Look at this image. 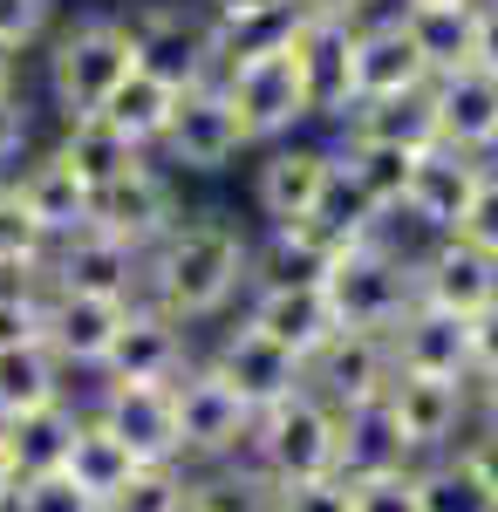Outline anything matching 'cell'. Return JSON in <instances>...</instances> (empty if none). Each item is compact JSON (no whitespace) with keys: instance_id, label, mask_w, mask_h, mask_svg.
<instances>
[{"instance_id":"obj_1","label":"cell","mask_w":498,"mask_h":512,"mask_svg":"<svg viewBox=\"0 0 498 512\" xmlns=\"http://www.w3.org/2000/svg\"><path fill=\"white\" fill-rule=\"evenodd\" d=\"M253 287V233L226 212H185L171 233L144 246V294L185 328L226 321Z\"/></svg>"},{"instance_id":"obj_2","label":"cell","mask_w":498,"mask_h":512,"mask_svg":"<svg viewBox=\"0 0 498 512\" xmlns=\"http://www.w3.org/2000/svg\"><path fill=\"white\" fill-rule=\"evenodd\" d=\"M130 69H137V41H130V14H116V7L55 21V35L41 41V96L55 123L103 110L130 82Z\"/></svg>"},{"instance_id":"obj_3","label":"cell","mask_w":498,"mask_h":512,"mask_svg":"<svg viewBox=\"0 0 498 512\" xmlns=\"http://www.w3.org/2000/svg\"><path fill=\"white\" fill-rule=\"evenodd\" d=\"M417 246L396 219H383L376 233L348 239L342 260L328 267V301H335V315L342 328H369V335H389L396 321L417 308Z\"/></svg>"},{"instance_id":"obj_4","label":"cell","mask_w":498,"mask_h":512,"mask_svg":"<svg viewBox=\"0 0 498 512\" xmlns=\"http://www.w3.org/2000/svg\"><path fill=\"white\" fill-rule=\"evenodd\" d=\"M335 437H342L335 403L307 383V390L253 410V431H246V451H239V458L267 478V485H294V478L335 472Z\"/></svg>"},{"instance_id":"obj_5","label":"cell","mask_w":498,"mask_h":512,"mask_svg":"<svg viewBox=\"0 0 498 512\" xmlns=\"http://www.w3.org/2000/svg\"><path fill=\"white\" fill-rule=\"evenodd\" d=\"M212 82L226 89V103L239 110L246 137H253V151H260V144H280V137H294V130H314V123H307L301 69H294V35L280 41V48L226 55Z\"/></svg>"},{"instance_id":"obj_6","label":"cell","mask_w":498,"mask_h":512,"mask_svg":"<svg viewBox=\"0 0 498 512\" xmlns=\"http://www.w3.org/2000/svg\"><path fill=\"white\" fill-rule=\"evenodd\" d=\"M335 192V137H314V130H294L280 144H260L253 151V219L260 226H301L314 219Z\"/></svg>"},{"instance_id":"obj_7","label":"cell","mask_w":498,"mask_h":512,"mask_svg":"<svg viewBox=\"0 0 498 512\" xmlns=\"http://www.w3.org/2000/svg\"><path fill=\"white\" fill-rule=\"evenodd\" d=\"M130 41H137V69L171 89H198L219 76V28L198 0H137Z\"/></svg>"},{"instance_id":"obj_8","label":"cell","mask_w":498,"mask_h":512,"mask_svg":"<svg viewBox=\"0 0 498 512\" xmlns=\"http://www.w3.org/2000/svg\"><path fill=\"white\" fill-rule=\"evenodd\" d=\"M239 158H253V137H246L239 110L226 103V89H219V82L185 89L178 110H171L164 144H157V164L178 171V178H226Z\"/></svg>"},{"instance_id":"obj_9","label":"cell","mask_w":498,"mask_h":512,"mask_svg":"<svg viewBox=\"0 0 498 512\" xmlns=\"http://www.w3.org/2000/svg\"><path fill=\"white\" fill-rule=\"evenodd\" d=\"M294 69H301V89H307V123L335 137L348 123V110H355V21L301 7V21H294Z\"/></svg>"},{"instance_id":"obj_10","label":"cell","mask_w":498,"mask_h":512,"mask_svg":"<svg viewBox=\"0 0 498 512\" xmlns=\"http://www.w3.org/2000/svg\"><path fill=\"white\" fill-rule=\"evenodd\" d=\"M485 185V158L458 151V144H423L410 164V185H403V212L396 226L410 239H451L471 212V198Z\"/></svg>"},{"instance_id":"obj_11","label":"cell","mask_w":498,"mask_h":512,"mask_svg":"<svg viewBox=\"0 0 498 512\" xmlns=\"http://www.w3.org/2000/svg\"><path fill=\"white\" fill-rule=\"evenodd\" d=\"M89 410L137 465H185L178 383H103L89 396Z\"/></svg>"},{"instance_id":"obj_12","label":"cell","mask_w":498,"mask_h":512,"mask_svg":"<svg viewBox=\"0 0 498 512\" xmlns=\"http://www.w3.org/2000/svg\"><path fill=\"white\" fill-rule=\"evenodd\" d=\"M178 431H185V465H232L239 451H246V431H253V410L239 403L226 376L205 362H198L178 376Z\"/></svg>"},{"instance_id":"obj_13","label":"cell","mask_w":498,"mask_h":512,"mask_svg":"<svg viewBox=\"0 0 498 512\" xmlns=\"http://www.w3.org/2000/svg\"><path fill=\"white\" fill-rule=\"evenodd\" d=\"M185 212H192V205H185V178L164 171L157 158H144V164H130L123 178L96 185V212H89V219H96L103 233L130 239V246L144 253V246H157Z\"/></svg>"},{"instance_id":"obj_14","label":"cell","mask_w":498,"mask_h":512,"mask_svg":"<svg viewBox=\"0 0 498 512\" xmlns=\"http://www.w3.org/2000/svg\"><path fill=\"white\" fill-rule=\"evenodd\" d=\"M192 362H198V328H185L151 301H130V315L103 355V383H178Z\"/></svg>"},{"instance_id":"obj_15","label":"cell","mask_w":498,"mask_h":512,"mask_svg":"<svg viewBox=\"0 0 498 512\" xmlns=\"http://www.w3.org/2000/svg\"><path fill=\"white\" fill-rule=\"evenodd\" d=\"M383 396L417 465L437 458V451H458L464 431H471V376H410V369H396Z\"/></svg>"},{"instance_id":"obj_16","label":"cell","mask_w":498,"mask_h":512,"mask_svg":"<svg viewBox=\"0 0 498 512\" xmlns=\"http://www.w3.org/2000/svg\"><path fill=\"white\" fill-rule=\"evenodd\" d=\"M48 287H76V294H116V301H137L144 294V253L130 239L103 233L96 219L82 233H62L48 246V267H41Z\"/></svg>"},{"instance_id":"obj_17","label":"cell","mask_w":498,"mask_h":512,"mask_svg":"<svg viewBox=\"0 0 498 512\" xmlns=\"http://www.w3.org/2000/svg\"><path fill=\"white\" fill-rule=\"evenodd\" d=\"M205 362L239 390L246 410H267V403H280V396L307 390V362L301 355H287L280 342H267L260 328H246L239 315H232V328H219V342L205 349Z\"/></svg>"},{"instance_id":"obj_18","label":"cell","mask_w":498,"mask_h":512,"mask_svg":"<svg viewBox=\"0 0 498 512\" xmlns=\"http://www.w3.org/2000/svg\"><path fill=\"white\" fill-rule=\"evenodd\" d=\"M232 315L246 328H260L267 342H280L287 355H301V362H314L342 335V315H335L328 287H246V301Z\"/></svg>"},{"instance_id":"obj_19","label":"cell","mask_w":498,"mask_h":512,"mask_svg":"<svg viewBox=\"0 0 498 512\" xmlns=\"http://www.w3.org/2000/svg\"><path fill=\"white\" fill-rule=\"evenodd\" d=\"M430 89V62L403 28V7H383L369 21H355V103L369 96H417Z\"/></svg>"},{"instance_id":"obj_20","label":"cell","mask_w":498,"mask_h":512,"mask_svg":"<svg viewBox=\"0 0 498 512\" xmlns=\"http://www.w3.org/2000/svg\"><path fill=\"white\" fill-rule=\"evenodd\" d=\"M417 301L451 308V315H485L498 301V260H485L471 239H423L417 246Z\"/></svg>"},{"instance_id":"obj_21","label":"cell","mask_w":498,"mask_h":512,"mask_svg":"<svg viewBox=\"0 0 498 512\" xmlns=\"http://www.w3.org/2000/svg\"><path fill=\"white\" fill-rule=\"evenodd\" d=\"M7 185H14V198L28 205V219H35L48 239L82 233V226H89V212H96V185H89V178H82L55 144H41V151L21 164Z\"/></svg>"},{"instance_id":"obj_22","label":"cell","mask_w":498,"mask_h":512,"mask_svg":"<svg viewBox=\"0 0 498 512\" xmlns=\"http://www.w3.org/2000/svg\"><path fill=\"white\" fill-rule=\"evenodd\" d=\"M335 472L342 478H383V472H410V444H403V424L389 410V396H362V403H342L335 410Z\"/></svg>"},{"instance_id":"obj_23","label":"cell","mask_w":498,"mask_h":512,"mask_svg":"<svg viewBox=\"0 0 498 512\" xmlns=\"http://www.w3.org/2000/svg\"><path fill=\"white\" fill-rule=\"evenodd\" d=\"M430 117H437V144H458V151H478L492 144L498 130V76L485 62H464L451 76H430Z\"/></svg>"},{"instance_id":"obj_24","label":"cell","mask_w":498,"mask_h":512,"mask_svg":"<svg viewBox=\"0 0 498 512\" xmlns=\"http://www.w3.org/2000/svg\"><path fill=\"white\" fill-rule=\"evenodd\" d=\"M348 239H335L321 219L301 226H260L253 239V287H321L328 267L342 260Z\"/></svg>"},{"instance_id":"obj_25","label":"cell","mask_w":498,"mask_h":512,"mask_svg":"<svg viewBox=\"0 0 498 512\" xmlns=\"http://www.w3.org/2000/svg\"><path fill=\"white\" fill-rule=\"evenodd\" d=\"M389 362L410 376H471V328L451 308L417 301L410 315L389 328Z\"/></svg>"},{"instance_id":"obj_26","label":"cell","mask_w":498,"mask_h":512,"mask_svg":"<svg viewBox=\"0 0 498 512\" xmlns=\"http://www.w3.org/2000/svg\"><path fill=\"white\" fill-rule=\"evenodd\" d=\"M396 362H389V335H369V328H342L328 349L307 362V383L328 396L335 410L342 403H362V396H383Z\"/></svg>"},{"instance_id":"obj_27","label":"cell","mask_w":498,"mask_h":512,"mask_svg":"<svg viewBox=\"0 0 498 512\" xmlns=\"http://www.w3.org/2000/svg\"><path fill=\"white\" fill-rule=\"evenodd\" d=\"M410 164H417V151L369 144V137H335V178H342V192L355 198L369 219H396V212H403Z\"/></svg>"},{"instance_id":"obj_28","label":"cell","mask_w":498,"mask_h":512,"mask_svg":"<svg viewBox=\"0 0 498 512\" xmlns=\"http://www.w3.org/2000/svg\"><path fill=\"white\" fill-rule=\"evenodd\" d=\"M76 424H82V403H41V410H21L0 424V444H7V465H14V485L28 478H48L69 465V444H76Z\"/></svg>"},{"instance_id":"obj_29","label":"cell","mask_w":498,"mask_h":512,"mask_svg":"<svg viewBox=\"0 0 498 512\" xmlns=\"http://www.w3.org/2000/svg\"><path fill=\"white\" fill-rule=\"evenodd\" d=\"M48 144H55V151H62L69 164H76L89 185H110V178H123L130 164L151 158V151H137V144H130V137H123V130L103 117V110H89V117H62Z\"/></svg>"},{"instance_id":"obj_30","label":"cell","mask_w":498,"mask_h":512,"mask_svg":"<svg viewBox=\"0 0 498 512\" xmlns=\"http://www.w3.org/2000/svg\"><path fill=\"white\" fill-rule=\"evenodd\" d=\"M403 28L417 41V55L430 62V76H451L464 62H478V0H458V7H403Z\"/></svg>"},{"instance_id":"obj_31","label":"cell","mask_w":498,"mask_h":512,"mask_svg":"<svg viewBox=\"0 0 498 512\" xmlns=\"http://www.w3.org/2000/svg\"><path fill=\"white\" fill-rule=\"evenodd\" d=\"M335 137H369V144H396V151H423V144H437L430 89H417V96H369V103H355Z\"/></svg>"},{"instance_id":"obj_32","label":"cell","mask_w":498,"mask_h":512,"mask_svg":"<svg viewBox=\"0 0 498 512\" xmlns=\"http://www.w3.org/2000/svg\"><path fill=\"white\" fill-rule=\"evenodd\" d=\"M69 396V369L48 342H21V349H0V424L41 410V403H62Z\"/></svg>"},{"instance_id":"obj_33","label":"cell","mask_w":498,"mask_h":512,"mask_svg":"<svg viewBox=\"0 0 498 512\" xmlns=\"http://www.w3.org/2000/svg\"><path fill=\"white\" fill-rule=\"evenodd\" d=\"M62 472L76 478L96 506H110V499H116V492H123L137 472H144V465H137V458H130V451H123V444H116V437L96 424V410H82L76 444H69V465H62Z\"/></svg>"},{"instance_id":"obj_34","label":"cell","mask_w":498,"mask_h":512,"mask_svg":"<svg viewBox=\"0 0 498 512\" xmlns=\"http://www.w3.org/2000/svg\"><path fill=\"white\" fill-rule=\"evenodd\" d=\"M178 96H185V89H171V82H157V76H144V69H130V82H123L110 103H103V117H110L116 130L137 144V151H151V158H157V144H164V130H171Z\"/></svg>"},{"instance_id":"obj_35","label":"cell","mask_w":498,"mask_h":512,"mask_svg":"<svg viewBox=\"0 0 498 512\" xmlns=\"http://www.w3.org/2000/svg\"><path fill=\"white\" fill-rule=\"evenodd\" d=\"M417 512H498V492L464 451H437L417 465Z\"/></svg>"},{"instance_id":"obj_36","label":"cell","mask_w":498,"mask_h":512,"mask_svg":"<svg viewBox=\"0 0 498 512\" xmlns=\"http://www.w3.org/2000/svg\"><path fill=\"white\" fill-rule=\"evenodd\" d=\"M273 485L246 458L232 465H185V512H267Z\"/></svg>"},{"instance_id":"obj_37","label":"cell","mask_w":498,"mask_h":512,"mask_svg":"<svg viewBox=\"0 0 498 512\" xmlns=\"http://www.w3.org/2000/svg\"><path fill=\"white\" fill-rule=\"evenodd\" d=\"M48 246H55V239L28 219V205H21V198H14V185L0 178V280H41Z\"/></svg>"},{"instance_id":"obj_38","label":"cell","mask_w":498,"mask_h":512,"mask_svg":"<svg viewBox=\"0 0 498 512\" xmlns=\"http://www.w3.org/2000/svg\"><path fill=\"white\" fill-rule=\"evenodd\" d=\"M35 151H41V103L28 96V82H14V89H0V178H14Z\"/></svg>"},{"instance_id":"obj_39","label":"cell","mask_w":498,"mask_h":512,"mask_svg":"<svg viewBox=\"0 0 498 512\" xmlns=\"http://www.w3.org/2000/svg\"><path fill=\"white\" fill-rule=\"evenodd\" d=\"M103 512H185V465H144Z\"/></svg>"},{"instance_id":"obj_40","label":"cell","mask_w":498,"mask_h":512,"mask_svg":"<svg viewBox=\"0 0 498 512\" xmlns=\"http://www.w3.org/2000/svg\"><path fill=\"white\" fill-rule=\"evenodd\" d=\"M41 308H48V280H0V349L41 342Z\"/></svg>"},{"instance_id":"obj_41","label":"cell","mask_w":498,"mask_h":512,"mask_svg":"<svg viewBox=\"0 0 498 512\" xmlns=\"http://www.w3.org/2000/svg\"><path fill=\"white\" fill-rule=\"evenodd\" d=\"M267 512H355V492H348L342 472L294 478V485H273V506Z\"/></svg>"},{"instance_id":"obj_42","label":"cell","mask_w":498,"mask_h":512,"mask_svg":"<svg viewBox=\"0 0 498 512\" xmlns=\"http://www.w3.org/2000/svg\"><path fill=\"white\" fill-rule=\"evenodd\" d=\"M55 21H62V0H0V41H14L21 55H35L55 35Z\"/></svg>"},{"instance_id":"obj_43","label":"cell","mask_w":498,"mask_h":512,"mask_svg":"<svg viewBox=\"0 0 498 512\" xmlns=\"http://www.w3.org/2000/svg\"><path fill=\"white\" fill-rule=\"evenodd\" d=\"M14 512H103V506H96L69 472H48V478L14 485Z\"/></svg>"},{"instance_id":"obj_44","label":"cell","mask_w":498,"mask_h":512,"mask_svg":"<svg viewBox=\"0 0 498 512\" xmlns=\"http://www.w3.org/2000/svg\"><path fill=\"white\" fill-rule=\"evenodd\" d=\"M348 492H355V512H417V465L383 478H348Z\"/></svg>"},{"instance_id":"obj_45","label":"cell","mask_w":498,"mask_h":512,"mask_svg":"<svg viewBox=\"0 0 498 512\" xmlns=\"http://www.w3.org/2000/svg\"><path fill=\"white\" fill-rule=\"evenodd\" d=\"M458 239H471L485 260H498V171H492V164H485V185H478V198H471Z\"/></svg>"},{"instance_id":"obj_46","label":"cell","mask_w":498,"mask_h":512,"mask_svg":"<svg viewBox=\"0 0 498 512\" xmlns=\"http://www.w3.org/2000/svg\"><path fill=\"white\" fill-rule=\"evenodd\" d=\"M464 328H471V376H498V301L485 315H471Z\"/></svg>"},{"instance_id":"obj_47","label":"cell","mask_w":498,"mask_h":512,"mask_svg":"<svg viewBox=\"0 0 498 512\" xmlns=\"http://www.w3.org/2000/svg\"><path fill=\"white\" fill-rule=\"evenodd\" d=\"M212 14V28H232V21H260V14H294L301 0H198Z\"/></svg>"},{"instance_id":"obj_48","label":"cell","mask_w":498,"mask_h":512,"mask_svg":"<svg viewBox=\"0 0 498 512\" xmlns=\"http://www.w3.org/2000/svg\"><path fill=\"white\" fill-rule=\"evenodd\" d=\"M464 458H471V465H478V472H485V485H492L498 492V431H478V424H471V431H464V444H458Z\"/></svg>"},{"instance_id":"obj_49","label":"cell","mask_w":498,"mask_h":512,"mask_svg":"<svg viewBox=\"0 0 498 512\" xmlns=\"http://www.w3.org/2000/svg\"><path fill=\"white\" fill-rule=\"evenodd\" d=\"M471 424L498 431V376H471Z\"/></svg>"},{"instance_id":"obj_50","label":"cell","mask_w":498,"mask_h":512,"mask_svg":"<svg viewBox=\"0 0 498 512\" xmlns=\"http://www.w3.org/2000/svg\"><path fill=\"white\" fill-rule=\"evenodd\" d=\"M478 62L498 76V0H478Z\"/></svg>"},{"instance_id":"obj_51","label":"cell","mask_w":498,"mask_h":512,"mask_svg":"<svg viewBox=\"0 0 498 512\" xmlns=\"http://www.w3.org/2000/svg\"><path fill=\"white\" fill-rule=\"evenodd\" d=\"M301 7H314V14H342V21H369V14H383V7H396V0H301Z\"/></svg>"},{"instance_id":"obj_52","label":"cell","mask_w":498,"mask_h":512,"mask_svg":"<svg viewBox=\"0 0 498 512\" xmlns=\"http://www.w3.org/2000/svg\"><path fill=\"white\" fill-rule=\"evenodd\" d=\"M21 69H28V55H21L14 41H0V89H14V82H21Z\"/></svg>"},{"instance_id":"obj_53","label":"cell","mask_w":498,"mask_h":512,"mask_svg":"<svg viewBox=\"0 0 498 512\" xmlns=\"http://www.w3.org/2000/svg\"><path fill=\"white\" fill-rule=\"evenodd\" d=\"M0 499H14V465H7V444H0Z\"/></svg>"},{"instance_id":"obj_54","label":"cell","mask_w":498,"mask_h":512,"mask_svg":"<svg viewBox=\"0 0 498 512\" xmlns=\"http://www.w3.org/2000/svg\"><path fill=\"white\" fill-rule=\"evenodd\" d=\"M396 7H458V0H396Z\"/></svg>"},{"instance_id":"obj_55","label":"cell","mask_w":498,"mask_h":512,"mask_svg":"<svg viewBox=\"0 0 498 512\" xmlns=\"http://www.w3.org/2000/svg\"><path fill=\"white\" fill-rule=\"evenodd\" d=\"M485 164H492V171H498V130H492V144H485Z\"/></svg>"}]
</instances>
